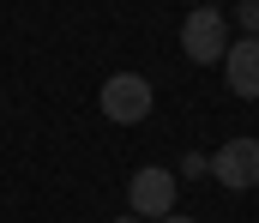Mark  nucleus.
<instances>
[{
    "instance_id": "obj_6",
    "label": "nucleus",
    "mask_w": 259,
    "mask_h": 223,
    "mask_svg": "<svg viewBox=\"0 0 259 223\" xmlns=\"http://www.w3.org/2000/svg\"><path fill=\"white\" fill-rule=\"evenodd\" d=\"M235 24H241V36L259 42V0H241V6H235Z\"/></svg>"
},
{
    "instance_id": "obj_9",
    "label": "nucleus",
    "mask_w": 259,
    "mask_h": 223,
    "mask_svg": "<svg viewBox=\"0 0 259 223\" xmlns=\"http://www.w3.org/2000/svg\"><path fill=\"white\" fill-rule=\"evenodd\" d=\"M115 223H139V217H133V211H127V217H115Z\"/></svg>"
},
{
    "instance_id": "obj_7",
    "label": "nucleus",
    "mask_w": 259,
    "mask_h": 223,
    "mask_svg": "<svg viewBox=\"0 0 259 223\" xmlns=\"http://www.w3.org/2000/svg\"><path fill=\"white\" fill-rule=\"evenodd\" d=\"M181 175H187V181L211 175V157H205V151H187V157H181Z\"/></svg>"
},
{
    "instance_id": "obj_1",
    "label": "nucleus",
    "mask_w": 259,
    "mask_h": 223,
    "mask_svg": "<svg viewBox=\"0 0 259 223\" xmlns=\"http://www.w3.org/2000/svg\"><path fill=\"white\" fill-rule=\"evenodd\" d=\"M229 18L217 12V6H193L187 18H181V55L193 61V67H223V55H229Z\"/></svg>"
},
{
    "instance_id": "obj_3",
    "label": "nucleus",
    "mask_w": 259,
    "mask_h": 223,
    "mask_svg": "<svg viewBox=\"0 0 259 223\" xmlns=\"http://www.w3.org/2000/svg\"><path fill=\"white\" fill-rule=\"evenodd\" d=\"M211 181L217 187H229V193H247L259 187V139H223V145L211 151Z\"/></svg>"
},
{
    "instance_id": "obj_4",
    "label": "nucleus",
    "mask_w": 259,
    "mask_h": 223,
    "mask_svg": "<svg viewBox=\"0 0 259 223\" xmlns=\"http://www.w3.org/2000/svg\"><path fill=\"white\" fill-rule=\"evenodd\" d=\"M103 115H109L115 127H139V121L151 115V78L145 73H115L103 84Z\"/></svg>"
},
{
    "instance_id": "obj_2",
    "label": "nucleus",
    "mask_w": 259,
    "mask_h": 223,
    "mask_svg": "<svg viewBox=\"0 0 259 223\" xmlns=\"http://www.w3.org/2000/svg\"><path fill=\"white\" fill-rule=\"evenodd\" d=\"M175 187H181V175L175 169H163V163H145V169H133L127 181V205L139 223H157L175 211Z\"/></svg>"
},
{
    "instance_id": "obj_8",
    "label": "nucleus",
    "mask_w": 259,
    "mask_h": 223,
    "mask_svg": "<svg viewBox=\"0 0 259 223\" xmlns=\"http://www.w3.org/2000/svg\"><path fill=\"white\" fill-rule=\"evenodd\" d=\"M157 223H199V217H181V211H169V217H157Z\"/></svg>"
},
{
    "instance_id": "obj_5",
    "label": "nucleus",
    "mask_w": 259,
    "mask_h": 223,
    "mask_svg": "<svg viewBox=\"0 0 259 223\" xmlns=\"http://www.w3.org/2000/svg\"><path fill=\"white\" fill-rule=\"evenodd\" d=\"M223 78H229L235 97L259 103V42H253V36H235V42H229V55H223Z\"/></svg>"
}]
</instances>
